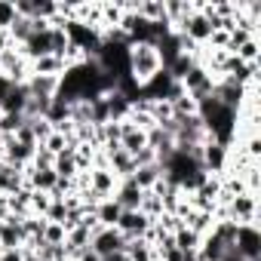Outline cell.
<instances>
[{
  "label": "cell",
  "instance_id": "obj_1",
  "mask_svg": "<svg viewBox=\"0 0 261 261\" xmlns=\"http://www.w3.org/2000/svg\"><path fill=\"white\" fill-rule=\"evenodd\" d=\"M126 65H129V77H133L139 86H145L151 77H157L163 71V59L154 49V43H139V46H129L126 53Z\"/></svg>",
  "mask_w": 261,
  "mask_h": 261
},
{
  "label": "cell",
  "instance_id": "obj_2",
  "mask_svg": "<svg viewBox=\"0 0 261 261\" xmlns=\"http://www.w3.org/2000/svg\"><path fill=\"white\" fill-rule=\"evenodd\" d=\"M0 77H7L10 83H28V77H31V62L19 53V46L0 53Z\"/></svg>",
  "mask_w": 261,
  "mask_h": 261
},
{
  "label": "cell",
  "instance_id": "obj_3",
  "mask_svg": "<svg viewBox=\"0 0 261 261\" xmlns=\"http://www.w3.org/2000/svg\"><path fill=\"white\" fill-rule=\"evenodd\" d=\"M126 237L117 230V227H101V224H95L92 227V243H89V249L98 255V258H105V255H111V252H126Z\"/></svg>",
  "mask_w": 261,
  "mask_h": 261
},
{
  "label": "cell",
  "instance_id": "obj_4",
  "mask_svg": "<svg viewBox=\"0 0 261 261\" xmlns=\"http://www.w3.org/2000/svg\"><path fill=\"white\" fill-rule=\"evenodd\" d=\"M233 252L246 261H261V230H258V224H237Z\"/></svg>",
  "mask_w": 261,
  "mask_h": 261
},
{
  "label": "cell",
  "instance_id": "obj_5",
  "mask_svg": "<svg viewBox=\"0 0 261 261\" xmlns=\"http://www.w3.org/2000/svg\"><path fill=\"white\" fill-rule=\"evenodd\" d=\"M200 166H203L206 175H224V169H227V148L209 139L203 145V151H200Z\"/></svg>",
  "mask_w": 261,
  "mask_h": 261
},
{
  "label": "cell",
  "instance_id": "obj_6",
  "mask_svg": "<svg viewBox=\"0 0 261 261\" xmlns=\"http://www.w3.org/2000/svg\"><path fill=\"white\" fill-rule=\"evenodd\" d=\"M151 218L145 215V212H139V209H133V212H120V221H117V230L126 237V240H142L148 230H151Z\"/></svg>",
  "mask_w": 261,
  "mask_h": 261
},
{
  "label": "cell",
  "instance_id": "obj_7",
  "mask_svg": "<svg viewBox=\"0 0 261 261\" xmlns=\"http://www.w3.org/2000/svg\"><path fill=\"white\" fill-rule=\"evenodd\" d=\"M89 191L95 200H111L117 191V175L111 169H89Z\"/></svg>",
  "mask_w": 261,
  "mask_h": 261
},
{
  "label": "cell",
  "instance_id": "obj_8",
  "mask_svg": "<svg viewBox=\"0 0 261 261\" xmlns=\"http://www.w3.org/2000/svg\"><path fill=\"white\" fill-rule=\"evenodd\" d=\"M142 194H145V191H139V188L133 185V178H123V181H117L114 200H117V206H120L123 212H133V209L142 206Z\"/></svg>",
  "mask_w": 261,
  "mask_h": 261
},
{
  "label": "cell",
  "instance_id": "obj_9",
  "mask_svg": "<svg viewBox=\"0 0 261 261\" xmlns=\"http://www.w3.org/2000/svg\"><path fill=\"white\" fill-rule=\"evenodd\" d=\"M25 188V172L0 160V197H13Z\"/></svg>",
  "mask_w": 261,
  "mask_h": 261
},
{
  "label": "cell",
  "instance_id": "obj_10",
  "mask_svg": "<svg viewBox=\"0 0 261 261\" xmlns=\"http://www.w3.org/2000/svg\"><path fill=\"white\" fill-rule=\"evenodd\" d=\"M59 83H62V77H43V74H31L28 77V92L34 95V98H56L59 95Z\"/></svg>",
  "mask_w": 261,
  "mask_h": 261
},
{
  "label": "cell",
  "instance_id": "obj_11",
  "mask_svg": "<svg viewBox=\"0 0 261 261\" xmlns=\"http://www.w3.org/2000/svg\"><path fill=\"white\" fill-rule=\"evenodd\" d=\"M28 98H31L28 86H25V83H13L10 95L0 101V114H22V111H25V105H28Z\"/></svg>",
  "mask_w": 261,
  "mask_h": 261
},
{
  "label": "cell",
  "instance_id": "obj_12",
  "mask_svg": "<svg viewBox=\"0 0 261 261\" xmlns=\"http://www.w3.org/2000/svg\"><path fill=\"white\" fill-rule=\"evenodd\" d=\"M120 206H117V200L111 197V200H98L95 203V209H92V218L101 224V227H117V221H120Z\"/></svg>",
  "mask_w": 261,
  "mask_h": 261
},
{
  "label": "cell",
  "instance_id": "obj_13",
  "mask_svg": "<svg viewBox=\"0 0 261 261\" xmlns=\"http://www.w3.org/2000/svg\"><path fill=\"white\" fill-rule=\"evenodd\" d=\"M65 71H68V65H65V59H59V56H40V59H34V62H31V74L62 77Z\"/></svg>",
  "mask_w": 261,
  "mask_h": 261
},
{
  "label": "cell",
  "instance_id": "obj_14",
  "mask_svg": "<svg viewBox=\"0 0 261 261\" xmlns=\"http://www.w3.org/2000/svg\"><path fill=\"white\" fill-rule=\"evenodd\" d=\"M129 178H133V185H136L139 191H154V188H157V181L163 178V169H160L157 163H151V166H142V169H136L133 175H129Z\"/></svg>",
  "mask_w": 261,
  "mask_h": 261
},
{
  "label": "cell",
  "instance_id": "obj_15",
  "mask_svg": "<svg viewBox=\"0 0 261 261\" xmlns=\"http://www.w3.org/2000/svg\"><path fill=\"white\" fill-rule=\"evenodd\" d=\"M224 255H227V249L221 246V240L212 237V233H206L203 243H200V249H197V261H221Z\"/></svg>",
  "mask_w": 261,
  "mask_h": 261
},
{
  "label": "cell",
  "instance_id": "obj_16",
  "mask_svg": "<svg viewBox=\"0 0 261 261\" xmlns=\"http://www.w3.org/2000/svg\"><path fill=\"white\" fill-rule=\"evenodd\" d=\"M126 255H129V261H157V252H154V246L142 237V240H129L126 243Z\"/></svg>",
  "mask_w": 261,
  "mask_h": 261
},
{
  "label": "cell",
  "instance_id": "obj_17",
  "mask_svg": "<svg viewBox=\"0 0 261 261\" xmlns=\"http://www.w3.org/2000/svg\"><path fill=\"white\" fill-rule=\"evenodd\" d=\"M172 237H175V249H181V252H197V249H200V243H203V237H200V233H194V230H191V227H185V224H181Z\"/></svg>",
  "mask_w": 261,
  "mask_h": 261
},
{
  "label": "cell",
  "instance_id": "obj_18",
  "mask_svg": "<svg viewBox=\"0 0 261 261\" xmlns=\"http://www.w3.org/2000/svg\"><path fill=\"white\" fill-rule=\"evenodd\" d=\"M31 31H34V22H31V19H22V16H19V19L13 22V28H10V40H13L16 46H22V43H25V40L31 37Z\"/></svg>",
  "mask_w": 261,
  "mask_h": 261
},
{
  "label": "cell",
  "instance_id": "obj_19",
  "mask_svg": "<svg viewBox=\"0 0 261 261\" xmlns=\"http://www.w3.org/2000/svg\"><path fill=\"white\" fill-rule=\"evenodd\" d=\"M16 19H19V13L13 7V0H0V31H10Z\"/></svg>",
  "mask_w": 261,
  "mask_h": 261
},
{
  "label": "cell",
  "instance_id": "obj_20",
  "mask_svg": "<svg viewBox=\"0 0 261 261\" xmlns=\"http://www.w3.org/2000/svg\"><path fill=\"white\" fill-rule=\"evenodd\" d=\"M65 237H68V230H65L62 224L46 221V227H43V240H46L49 246H62V243H65Z\"/></svg>",
  "mask_w": 261,
  "mask_h": 261
},
{
  "label": "cell",
  "instance_id": "obj_21",
  "mask_svg": "<svg viewBox=\"0 0 261 261\" xmlns=\"http://www.w3.org/2000/svg\"><path fill=\"white\" fill-rule=\"evenodd\" d=\"M65 215H68V203H65V200H53L43 218H46V221H56V224H65Z\"/></svg>",
  "mask_w": 261,
  "mask_h": 261
},
{
  "label": "cell",
  "instance_id": "obj_22",
  "mask_svg": "<svg viewBox=\"0 0 261 261\" xmlns=\"http://www.w3.org/2000/svg\"><path fill=\"white\" fill-rule=\"evenodd\" d=\"M19 145H25V148H31V151H37L40 145H37V139H34V133H31V126H28V120H25V126L22 129H16V136H13Z\"/></svg>",
  "mask_w": 261,
  "mask_h": 261
},
{
  "label": "cell",
  "instance_id": "obj_23",
  "mask_svg": "<svg viewBox=\"0 0 261 261\" xmlns=\"http://www.w3.org/2000/svg\"><path fill=\"white\" fill-rule=\"evenodd\" d=\"M0 261H25V249H0Z\"/></svg>",
  "mask_w": 261,
  "mask_h": 261
},
{
  "label": "cell",
  "instance_id": "obj_24",
  "mask_svg": "<svg viewBox=\"0 0 261 261\" xmlns=\"http://www.w3.org/2000/svg\"><path fill=\"white\" fill-rule=\"evenodd\" d=\"M10 89H13V83H10L7 77H0V101H4V98L10 95Z\"/></svg>",
  "mask_w": 261,
  "mask_h": 261
},
{
  "label": "cell",
  "instance_id": "obj_25",
  "mask_svg": "<svg viewBox=\"0 0 261 261\" xmlns=\"http://www.w3.org/2000/svg\"><path fill=\"white\" fill-rule=\"evenodd\" d=\"M77 261H101V258H98V255H95L92 249H83V252L77 255Z\"/></svg>",
  "mask_w": 261,
  "mask_h": 261
},
{
  "label": "cell",
  "instance_id": "obj_26",
  "mask_svg": "<svg viewBox=\"0 0 261 261\" xmlns=\"http://www.w3.org/2000/svg\"><path fill=\"white\" fill-rule=\"evenodd\" d=\"M221 261H246V258H240V255H237V252H227V255H224V258H221Z\"/></svg>",
  "mask_w": 261,
  "mask_h": 261
}]
</instances>
